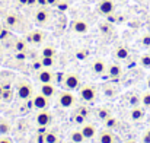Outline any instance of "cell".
<instances>
[{
    "label": "cell",
    "mask_w": 150,
    "mask_h": 143,
    "mask_svg": "<svg viewBox=\"0 0 150 143\" xmlns=\"http://www.w3.org/2000/svg\"><path fill=\"white\" fill-rule=\"evenodd\" d=\"M57 102L61 108H73L76 105V96L73 95L71 91H61L57 95Z\"/></svg>",
    "instance_id": "6da1fadb"
},
{
    "label": "cell",
    "mask_w": 150,
    "mask_h": 143,
    "mask_svg": "<svg viewBox=\"0 0 150 143\" xmlns=\"http://www.w3.org/2000/svg\"><path fill=\"white\" fill-rule=\"evenodd\" d=\"M96 94H98V91H96V88L93 86V85H83V86H80L79 88V96H80V99L83 101V102H92V101H95L96 99Z\"/></svg>",
    "instance_id": "7a4b0ae2"
},
{
    "label": "cell",
    "mask_w": 150,
    "mask_h": 143,
    "mask_svg": "<svg viewBox=\"0 0 150 143\" xmlns=\"http://www.w3.org/2000/svg\"><path fill=\"white\" fill-rule=\"evenodd\" d=\"M63 85H64V88L67 91H71V92L76 91V89H79L80 88V78H79V75H76V73H67V75H64Z\"/></svg>",
    "instance_id": "3957f363"
},
{
    "label": "cell",
    "mask_w": 150,
    "mask_h": 143,
    "mask_svg": "<svg viewBox=\"0 0 150 143\" xmlns=\"http://www.w3.org/2000/svg\"><path fill=\"white\" fill-rule=\"evenodd\" d=\"M50 10L45 6H40L34 13V21H35L37 25H47L50 22Z\"/></svg>",
    "instance_id": "277c9868"
},
{
    "label": "cell",
    "mask_w": 150,
    "mask_h": 143,
    "mask_svg": "<svg viewBox=\"0 0 150 143\" xmlns=\"http://www.w3.org/2000/svg\"><path fill=\"white\" fill-rule=\"evenodd\" d=\"M16 91H18V96H19L21 99H25V101L29 99V98H32V95H34V89H32L31 83H28V82H25V80H22V82L18 83Z\"/></svg>",
    "instance_id": "5b68a950"
},
{
    "label": "cell",
    "mask_w": 150,
    "mask_h": 143,
    "mask_svg": "<svg viewBox=\"0 0 150 143\" xmlns=\"http://www.w3.org/2000/svg\"><path fill=\"white\" fill-rule=\"evenodd\" d=\"M52 121V114L47 110H40L35 115V123L40 127H48Z\"/></svg>",
    "instance_id": "8992f818"
},
{
    "label": "cell",
    "mask_w": 150,
    "mask_h": 143,
    "mask_svg": "<svg viewBox=\"0 0 150 143\" xmlns=\"http://www.w3.org/2000/svg\"><path fill=\"white\" fill-rule=\"evenodd\" d=\"M115 10V3L114 0H99L98 3V12L103 16H109L112 15Z\"/></svg>",
    "instance_id": "52a82bcc"
},
{
    "label": "cell",
    "mask_w": 150,
    "mask_h": 143,
    "mask_svg": "<svg viewBox=\"0 0 150 143\" xmlns=\"http://www.w3.org/2000/svg\"><path fill=\"white\" fill-rule=\"evenodd\" d=\"M70 28H71L73 32H76V34H79V35H83V34H88V31H89V23H88V21H85V19H74V21L71 22Z\"/></svg>",
    "instance_id": "ba28073f"
},
{
    "label": "cell",
    "mask_w": 150,
    "mask_h": 143,
    "mask_svg": "<svg viewBox=\"0 0 150 143\" xmlns=\"http://www.w3.org/2000/svg\"><path fill=\"white\" fill-rule=\"evenodd\" d=\"M32 105H34V108L38 110V111H40V110H47L48 105H50V99L38 92V94L32 95Z\"/></svg>",
    "instance_id": "9c48e42d"
},
{
    "label": "cell",
    "mask_w": 150,
    "mask_h": 143,
    "mask_svg": "<svg viewBox=\"0 0 150 143\" xmlns=\"http://www.w3.org/2000/svg\"><path fill=\"white\" fill-rule=\"evenodd\" d=\"M106 63L102 60V58H95L93 61H92V64H91V70H92V73L93 75H96V76H102L105 72H106Z\"/></svg>",
    "instance_id": "30bf717a"
},
{
    "label": "cell",
    "mask_w": 150,
    "mask_h": 143,
    "mask_svg": "<svg viewBox=\"0 0 150 143\" xmlns=\"http://www.w3.org/2000/svg\"><path fill=\"white\" fill-rule=\"evenodd\" d=\"M80 132L83 133V136H85V139L86 140H91V139H93L95 136H96V127H95V124H92V123H83L82 124V127H80Z\"/></svg>",
    "instance_id": "8fae6325"
},
{
    "label": "cell",
    "mask_w": 150,
    "mask_h": 143,
    "mask_svg": "<svg viewBox=\"0 0 150 143\" xmlns=\"http://www.w3.org/2000/svg\"><path fill=\"white\" fill-rule=\"evenodd\" d=\"M44 40H45V34H44L42 31H40V29L31 31V32L28 34V41H29L31 44L40 46V44L44 43Z\"/></svg>",
    "instance_id": "7c38bea8"
},
{
    "label": "cell",
    "mask_w": 150,
    "mask_h": 143,
    "mask_svg": "<svg viewBox=\"0 0 150 143\" xmlns=\"http://www.w3.org/2000/svg\"><path fill=\"white\" fill-rule=\"evenodd\" d=\"M106 72H108V76H109L111 79H120V78L122 76V67H121L118 63H111V64H108Z\"/></svg>",
    "instance_id": "4fadbf2b"
},
{
    "label": "cell",
    "mask_w": 150,
    "mask_h": 143,
    "mask_svg": "<svg viewBox=\"0 0 150 143\" xmlns=\"http://www.w3.org/2000/svg\"><path fill=\"white\" fill-rule=\"evenodd\" d=\"M37 80L40 83H52L54 80V73L51 72L50 69H42L40 70V73L37 75Z\"/></svg>",
    "instance_id": "5bb4252c"
},
{
    "label": "cell",
    "mask_w": 150,
    "mask_h": 143,
    "mask_svg": "<svg viewBox=\"0 0 150 143\" xmlns=\"http://www.w3.org/2000/svg\"><path fill=\"white\" fill-rule=\"evenodd\" d=\"M144 115H146V108L142 105H137V107H133L131 108V111H130V118L133 120V121H140V120H143L144 118Z\"/></svg>",
    "instance_id": "9a60e30c"
},
{
    "label": "cell",
    "mask_w": 150,
    "mask_h": 143,
    "mask_svg": "<svg viewBox=\"0 0 150 143\" xmlns=\"http://www.w3.org/2000/svg\"><path fill=\"white\" fill-rule=\"evenodd\" d=\"M98 142L99 143H117V136L111 133L109 130H102L98 134Z\"/></svg>",
    "instance_id": "2e32d148"
},
{
    "label": "cell",
    "mask_w": 150,
    "mask_h": 143,
    "mask_svg": "<svg viewBox=\"0 0 150 143\" xmlns=\"http://www.w3.org/2000/svg\"><path fill=\"white\" fill-rule=\"evenodd\" d=\"M40 94H42L44 96H47L48 99H51L52 96L57 94V91H55V88H54L52 83H41V86H40Z\"/></svg>",
    "instance_id": "e0dca14e"
},
{
    "label": "cell",
    "mask_w": 150,
    "mask_h": 143,
    "mask_svg": "<svg viewBox=\"0 0 150 143\" xmlns=\"http://www.w3.org/2000/svg\"><path fill=\"white\" fill-rule=\"evenodd\" d=\"M4 22H6V25L9 26V28H18L19 26V23H21V18L16 15V13H9L7 16H6V19H4Z\"/></svg>",
    "instance_id": "ac0fdd59"
},
{
    "label": "cell",
    "mask_w": 150,
    "mask_h": 143,
    "mask_svg": "<svg viewBox=\"0 0 150 143\" xmlns=\"http://www.w3.org/2000/svg\"><path fill=\"white\" fill-rule=\"evenodd\" d=\"M114 55H115V58H118V60H127V58H128V55H130V51H128V48L127 47L120 46V47L115 48Z\"/></svg>",
    "instance_id": "d6986e66"
},
{
    "label": "cell",
    "mask_w": 150,
    "mask_h": 143,
    "mask_svg": "<svg viewBox=\"0 0 150 143\" xmlns=\"http://www.w3.org/2000/svg\"><path fill=\"white\" fill-rule=\"evenodd\" d=\"M69 137H70V142H73V143H83L86 140L85 136H83V133L80 132V129H79V130H73V132L69 134Z\"/></svg>",
    "instance_id": "ffe728a7"
},
{
    "label": "cell",
    "mask_w": 150,
    "mask_h": 143,
    "mask_svg": "<svg viewBox=\"0 0 150 143\" xmlns=\"http://www.w3.org/2000/svg\"><path fill=\"white\" fill-rule=\"evenodd\" d=\"M13 48H15L16 53H26V50H28V43H26V40H16Z\"/></svg>",
    "instance_id": "44dd1931"
},
{
    "label": "cell",
    "mask_w": 150,
    "mask_h": 143,
    "mask_svg": "<svg viewBox=\"0 0 150 143\" xmlns=\"http://www.w3.org/2000/svg\"><path fill=\"white\" fill-rule=\"evenodd\" d=\"M12 130V126L7 120H0V136H7Z\"/></svg>",
    "instance_id": "7402d4cb"
},
{
    "label": "cell",
    "mask_w": 150,
    "mask_h": 143,
    "mask_svg": "<svg viewBox=\"0 0 150 143\" xmlns=\"http://www.w3.org/2000/svg\"><path fill=\"white\" fill-rule=\"evenodd\" d=\"M55 54H57L55 48L50 46V44L42 47V50H41V57H55Z\"/></svg>",
    "instance_id": "603a6c76"
},
{
    "label": "cell",
    "mask_w": 150,
    "mask_h": 143,
    "mask_svg": "<svg viewBox=\"0 0 150 143\" xmlns=\"http://www.w3.org/2000/svg\"><path fill=\"white\" fill-rule=\"evenodd\" d=\"M42 69H51L55 64V57H41Z\"/></svg>",
    "instance_id": "cb8c5ba5"
},
{
    "label": "cell",
    "mask_w": 150,
    "mask_h": 143,
    "mask_svg": "<svg viewBox=\"0 0 150 143\" xmlns=\"http://www.w3.org/2000/svg\"><path fill=\"white\" fill-rule=\"evenodd\" d=\"M98 117H99L102 121H106L109 117H112L111 115V110L109 108H99L98 110Z\"/></svg>",
    "instance_id": "d4e9b609"
},
{
    "label": "cell",
    "mask_w": 150,
    "mask_h": 143,
    "mask_svg": "<svg viewBox=\"0 0 150 143\" xmlns=\"http://www.w3.org/2000/svg\"><path fill=\"white\" fill-rule=\"evenodd\" d=\"M44 142L45 143H57L58 142V136L54 132H48L44 134Z\"/></svg>",
    "instance_id": "484cf974"
},
{
    "label": "cell",
    "mask_w": 150,
    "mask_h": 143,
    "mask_svg": "<svg viewBox=\"0 0 150 143\" xmlns=\"http://www.w3.org/2000/svg\"><path fill=\"white\" fill-rule=\"evenodd\" d=\"M117 86H112V85H106L105 88H103V94L105 96H108V98H112V96L117 95Z\"/></svg>",
    "instance_id": "4316f807"
},
{
    "label": "cell",
    "mask_w": 150,
    "mask_h": 143,
    "mask_svg": "<svg viewBox=\"0 0 150 143\" xmlns=\"http://www.w3.org/2000/svg\"><path fill=\"white\" fill-rule=\"evenodd\" d=\"M140 64L144 69H150V53H146L140 57Z\"/></svg>",
    "instance_id": "83f0119b"
},
{
    "label": "cell",
    "mask_w": 150,
    "mask_h": 143,
    "mask_svg": "<svg viewBox=\"0 0 150 143\" xmlns=\"http://www.w3.org/2000/svg\"><path fill=\"white\" fill-rule=\"evenodd\" d=\"M142 105H143L146 110L150 108V92H144V94L142 95Z\"/></svg>",
    "instance_id": "f1b7e54d"
},
{
    "label": "cell",
    "mask_w": 150,
    "mask_h": 143,
    "mask_svg": "<svg viewBox=\"0 0 150 143\" xmlns=\"http://www.w3.org/2000/svg\"><path fill=\"white\" fill-rule=\"evenodd\" d=\"M142 46L146 48H150V34H144L143 37H142Z\"/></svg>",
    "instance_id": "f546056e"
},
{
    "label": "cell",
    "mask_w": 150,
    "mask_h": 143,
    "mask_svg": "<svg viewBox=\"0 0 150 143\" xmlns=\"http://www.w3.org/2000/svg\"><path fill=\"white\" fill-rule=\"evenodd\" d=\"M130 105H131V107L142 105V96H131V98H130Z\"/></svg>",
    "instance_id": "4dcf8cb0"
},
{
    "label": "cell",
    "mask_w": 150,
    "mask_h": 143,
    "mask_svg": "<svg viewBox=\"0 0 150 143\" xmlns=\"http://www.w3.org/2000/svg\"><path fill=\"white\" fill-rule=\"evenodd\" d=\"M85 120H86V117L85 115H82V114H79V112H74V123L76 124H83L85 123Z\"/></svg>",
    "instance_id": "1f68e13d"
},
{
    "label": "cell",
    "mask_w": 150,
    "mask_h": 143,
    "mask_svg": "<svg viewBox=\"0 0 150 143\" xmlns=\"http://www.w3.org/2000/svg\"><path fill=\"white\" fill-rule=\"evenodd\" d=\"M76 57H77L79 60H85V58L88 57V51H85V50H80V51H77V53H76Z\"/></svg>",
    "instance_id": "d6a6232c"
},
{
    "label": "cell",
    "mask_w": 150,
    "mask_h": 143,
    "mask_svg": "<svg viewBox=\"0 0 150 143\" xmlns=\"http://www.w3.org/2000/svg\"><path fill=\"white\" fill-rule=\"evenodd\" d=\"M105 126H108V127H117V120L112 118V117H109V118L105 121Z\"/></svg>",
    "instance_id": "836d02e7"
},
{
    "label": "cell",
    "mask_w": 150,
    "mask_h": 143,
    "mask_svg": "<svg viewBox=\"0 0 150 143\" xmlns=\"http://www.w3.org/2000/svg\"><path fill=\"white\" fill-rule=\"evenodd\" d=\"M143 143H150V129H147L146 133L143 134Z\"/></svg>",
    "instance_id": "e575fe53"
},
{
    "label": "cell",
    "mask_w": 150,
    "mask_h": 143,
    "mask_svg": "<svg viewBox=\"0 0 150 143\" xmlns=\"http://www.w3.org/2000/svg\"><path fill=\"white\" fill-rule=\"evenodd\" d=\"M100 31H102V32H109V31H111V26H109L108 23H102V25H100Z\"/></svg>",
    "instance_id": "d590c367"
},
{
    "label": "cell",
    "mask_w": 150,
    "mask_h": 143,
    "mask_svg": "<svg viewBox=\"0 0 150 143\" xmlns=\"http://www.w3.org/2000/svg\"><path fill=\"white\" fill-rule=\"evenodd\" d=\"M76 112H79V114H82V115H85V117H88V110H86V108H83V107H80V108H77V110H76Z\"/></svg>",
    "instance_id": "8d00e7d4"
},
{
    "label": "cell",
    "mask_w": 150,
    "mask_h": 143,
    "mask_svg": "<svg viewBox=\"0 0 150 143\" xmlns=\"http://www.w3.org/2000/svg\"><path fill=\"white\" fill-rule=\"evenodd\" d=\"M0 143H13V142H12V139L7 137V136H0Z\"/></svg>",
    "instance_id": "74e56055"
},
{
    "label": "cell",
    "mask_w": 150,
    "mask_h": 143,
    "mask_svg": "<svg viewBox=\"0 0 150 143\" xmlns=\"http://www.w3.org/2000/svg\"><path fill=\"white\" fill-rule=\"evenodd\" d=\"M58 3H60V0H47V6H55Z\"/></svg>",
    "instance_id": "f35d334b"
},
{
    "label": "cell",
    "mask_w": 150,
    "mask_h": 143,
    "mask_svg": "<svg viewBox=\"0 0 150 143\" xmlns=\"http://www.w3.org/2000/svg\"><path fill=\"white\" fill-rule=\"evenodd\" d=\"M35 4H38L37 0H29V1H28V6H35Z\"/></svg>",
    "instance_id": "ab89813d"
},
{
    "label": "cell",
    "mask_w": 150,
    "mask_h": 143,
    "mask_svg": "<svg viewBox=\"0 0 150 143\" xmlns=\"http://www.w3.org/2000/svg\"><path fill=\"white\" fill-rule=\"evenodd\" d=\"M18 1H19L21 4H25V6H28V1H29V0H18Z\"/></svg>",
    "instance_id": "60d3db41"
},
{
    "label": "cell",
    "mask_w": 150,
    "mask_h": 143,
    "mask_svg": "<svg viewBox=\"0 0 150 143\" xmlns=\"http://www.w3.org/2000/svg\"><path fill=\"white\" fill-rule=\"evenodd\" d=\"M146 85H147V88L150 89V76L147 78V80H146Z\"/></svg>",
    "instance_id": "b9f144b4"
},
{
    "label": "cell",
    "mask_w": 150,
    "mask_h": 143,
    "mask_svg": "<svg viewBox=\"0 0 150 143\" xmlns=\"http://www.w3.org/2000/svg\"><path fill=\"white\" fill-rule=\"evenodd\" d=\"M127 143H137V142H134V140H130V142H127Z\"/></svg>",
    "instance_id": "7bdbcfd3"
},
{
    "label": "cell",
    "mask_w": 150,
    "mask_h": 143,
    "mask_svg": "<svg viewBox=\"0 0 150 143\" xmlns=\"http://www.w3.org/2000/svg\"><path fill=\"white\" fill-rule=\"evenodd\" d=\"M1 29H3V28H1V25H0V32H1Z\"/></svg>",
    "instance_id": "ee69618b"
},
{
    "label": "cell",
    "mask_w": 150,
    "mask_h": 143,
    "mask_svg": "<svg viewBox=\"0 0 150 143\" xmlns=\"http://www.w3.org/2000/svg\"><path fill=\"white\" fill-rule=\"evenodd\" d=\"M149 124H150V117H149Z\"/></svg>",
    "instance_id": "f6af8a7d"
},
{
    "label": "cell",
    "mask_w": 150,
    "mask_h": 143,
    "mask_svg": "<svg viewBox=\"0 0 150 143\" xmlns=\"http://www.w3.org/2000/svg\"><path fill=\"white\" fill-rule=\"evenodd\" d=\"M69 143H73V142H69Z\"/></svg>",
    "instance_id": "bcb514c9"
}]
</instances>
